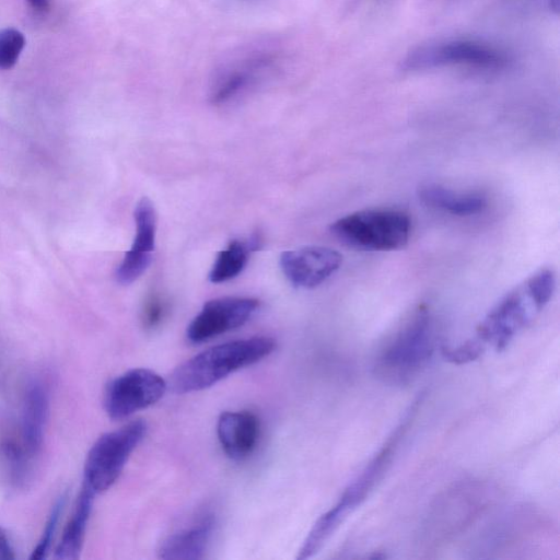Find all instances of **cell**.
I'll return each instance as SVG.
<instances>
[{
	"instance_id": "11",
	"label": "cell",
	"mask_w": 560,
	"mask_h": 560,
	"mask_svg": "<svg viewBox=\"0 0 560 560\" xmlns=\"http://www.w3.org/2000/svg\"><path fill=\"white\" fill-rule=\"evenodd\" d=\"M136 234L133 243L126 252L116 269V280L120 284L136 281L150 266L155 247L156 212L152 201L142 197L133 212Z\"/></svg>"
},
{
	"instance_id": "15",
	"label": "cell",
	"mask_w": 560,
	"mask_h": 560,
	"mask_svg": "<svg viewBox=\"0 0 560 560\" xmlns=\"http://www.w3.org/2000/svg\"><path fill=\"white\" fill-rule=\"evenodd\" d=\"M48 417V394L39 382H33L26 389L23 402L22 435L30 455L42 447Z\"/></svg>"
},
{
	"instance_id": "10",
	"label": "cell",
	"mask_w": 560,
	"mask_h": 560,
	"mask_svg": "<svg viewBox=\"0 0 560 560\" xmlns=\"http://www.w3.org/2000/svg\"><path fill=\"white\" fill-rule=\"evenodd\" d=\"M339 252L326 246H304L285 250L280 256V268L296 288L312 289L331 277L341 266Z\"/></svg>"
},
{
	"instance_id": "22",
	"label": "cell",
	"mask_w": 560,
	"mask_h": 560,
	"mask_svg": "<svg viewBox=\"0 0 560 560\" xmlns=\"http://www.w3.org/2000/svg\"><path fill=\"white\" fill-rule=\"evenodd\" d=\"M168 310L167 302L159 294H151L143 306L142 322L144 327L152 329L159 326Z\"/></svg>"
},
{
	"instance_id": "9",
	"label": "cell",
	"mask_w": 560,
	"mask_h": 560,
	"mask_svg": "<svg viewBox=\"0 0 560 560\" xmlns=\"http://www.w3.org/2000/svg\"><path fill=\"white\" fill-rule=\"evenodd\" d=\"M420 401L421 398L419 397L410 405L401 421L395 430H393L384 445L340 495L337 504L346 510L348 514L365 500L385 474L401 439L416 416Z\"/></svg>"
},
{
	"instance_id": "4",
	"label": "cell",
	"mask_w": 560,
	"mask_h": 560,
	"mask_svg": "<svg viewBox=\"0 0 560 560\" xmlns=\"http://www.w3.org/2000/svg\"><path fill=\"white\" fill-rule=\"evenodd\" d=\"M329 230L347 246L384 252L401 248L408 243L411 221L400 210L365 209L337 219Z\"/></svg>"
},
{
	"instance_id": "16",
	"label": "cell",
	"mask_w": 560,
	"mask_h": 560,
	"mask_svg": "<svg viewBox=\"0 0 560 560\" xmlns=\"http://www.w3.org/2000/svg\"><path fill=\"white\" fill-rule=\"evenodd\" d=\"M94 495L95 493L83 485L72 515L69 518L63 529L60 542L56 548V559L72 560L79 558L83 547L88 522L92 512Z\"/></svg>"
},
{
	"instance_id": "23",
	"label": "cell",
	"mask_w": 560,
	"mask_h": 560,
	"mask_svg": "<svg viewBox=\"0 0 560 560\" xmlns=\"http://www.w3.org/2000/svg\"><path fill=\"white\" fill-rule=\"evenodd\" d=\"M15 558L14 550L5 532L0 528V560H13Z\"/></svg>"
},
{
	"instance_id": "2",
	"label": "cell",
	"mask_w": 560,
	"mask_h": 560,
	"mask_svg": "<svg viewBox=\"0 0 560 560\" xmlns=\"http://www.w3.org/2000/svg\"><path fill=\"white\" fill-rule=\"evenodd\" d=\"M275 348L276 341L266 336L213 346L190 358L174 371L172 388L177 394L208 388L229 374L268 357Z\"/></svg>"
},
{
	"instance_id": "18",
	"label": "cell",
	"mask_w": 560,
	"mask_h": 560,
	"mask_svg": "<svg viewBox=\"0 0 560 560\" xmlns=\"http://www.w3.org/2000/svg\"><path fill=\"white\" fill-rule=\"evenodd\" d=\"M266 60H249L238 69L228 71L218 82L212 93V102L221 104L230 101L245 89L256 70L260 69Z\"/></svg>"
},
{
	"instance_id": "5",
	"label": "cell",
	"mask_w": 560,
	"mask_h": 560,
	"mask_svg": "<svg viewBox=\"0 0 560 560\" xmlns=\"http://www.w3.org/2000/svg\"><path fill=\"white\" fill-rule=\"evenodd\" d=\"M509 55L488 43L475 39H446L424 44L407 54L404 71L417 72L441 68H466L478 71H501L509 67Z\"/></svg>"
},
{
	"instance_id": "6",
	"label": "cell",
	"mask_w": 560,
	"mask_h": 560,
	"mask_svg": "<svg viewBox=\"0 0 560 560\" xmlns=\"http://www.w3.org/2000/svg\"><path fill=\"white\" fill-rule=\"evenodd\" d=\"M147 423L133 420L102 434L90 448L83 469V485L95 494L109 489L120 476L129 456L143 440Z\"/></svg>"
},
{
	"instance_id": "8",
	"label": "cell",
	"mask_w": 560,
	"mask_h": 560,
	"mask_svg": "<svg viewBox=\"0 0 560 560\" xmlns=\"http://www.w3.org/2000/svg\"><path fill=\"white\" fill-rule=\"evenodd\" d=\"M259 300L244 296H225L206 302L187 327L191 343H201L243 326L258 310Z\"/></svg>"
},
{
	"instance_id": "3",
	"label": "cell",
	"mask_w": 560,
	"mask_h": 560,
	"mask_svg": "<svg viewBox=\"0 0 560 560\" xmlns=\"http://www.w3.org/2000/svg\"><path fill=\"white\" fill-rule=\"evenodd\" d=\"M434 351L430 313L420 307L376 355L374 374L390 385L407 384L427 365Z\"/></svg>"
},
{
	"instance_id": "24",
	"label": "cell",
	"mask_w": 560,
	"mask_h": 560,
	"mask_svg": "<svg viewBox=\"0 0 560 560\" xmlns=\"http://www.w3.org/2000/svg\"><path fill=\"white\" fill-rule=\"evenodd\" d=\"M36 11L44 12L49 8V0H27Z\"/></svg>"
},
{
	"instance_id": "13",
	"label": "cell",
	"mask_w": 560,
	"mask_h": 560,
	"mask_svg": "<svg viewBox=\"0 0 560 560\" xmlns=\"http://www.w3.org/2000/svg\"><path fill=\"white\" fill-rule=\"evenodd\" d=\"M214 527L210 513L202 514L190 525L163 539L158 549L159 558L167 560L201 559L207 550Z\"/></svg>"
},
{
	"instance_id": "21",
	"label": "cell",
	"mask_w": 560,
	"mask_h": 560,
	"mask_svg": "<svg viewBox=\"0 0 560 560\" xmlns=\"http://www.w3.org/2000/svg\"><path fill=\"white\" fill-rule=\"evenodd\" d=\"M65 505V497H61L57 503L51 509V512L46 522L45 528L43 530L42 537L38 540V544L32 551L30 557L31 560H42L46 558L48 550L50 548V544L52 540L54 533L56 530L60 514L62 512V508Z\"/></svg>"
},
{
	"instance_id": "1",
	"label": "cell",
	"mask_w": 560,
	"mask_h": 560,
	"mask_svg": "<svg viewBox=\"0 0 560 560\" xmlns=\"http://www.w3.org/2000/svg\"><path fill=\"white\" fill-rule=\"evenodd\" d=\"M556 275L541 268L515 285L488 312L477 328V339L501 351L550 301Z\"/></svg>"
},
{
	"instance_id": "19",
	"label": "cell",
	"mask_w": 560,
	"mask_h": 560,
	"mask_svg": "<svg viewBox=\"0 0 560 560\" xmlns=\"http://www.w3.org/2000/svg\"><path fill=\"white\" fill-rule=\"evenodd\" d=\"M25 45L23 34L14 28L0 32V69H9L16 62Z\"/></svg>"
},
{
	"instance_id": "14",
	"label": "cell",
	"mask_w": 560,
	"mask_h": 560,
	"mask_svg": "<svg viewBox=\"0 0 560 560\" xmlns=\"http://www.w3.org/2000/svg\"><path fill=\"white\" fill-rule=\"evenodd\" d=\"M418 195L424 205L459 217L482 212L488 203L487 196L481 191L456 190L439 184L422 186Z\"/></svg>"
},
{
	"instance_id": "12",
	"label": "cell",
	"mask_w": 560,
	"mask_h": 560,
	"mask_svg": "<svg viewBox=\"0 0 560 560\" xmlns=\"http://www.w3.org/2000/svg\"><path fill=\"white\" fill-rule=\"evenodd\" d=\"M217 433L222 450L230 458L244 459L255 450L259 421L248 411H225L218 419Z\"/></svg>"
},
{
	"instance_id": "7",
	"label": "cell",
	"mask_w": 560,
	"mask_h": 560,
	"mask_svg": "<svg viewBox=\"0 0 560 560\" xmlns=\"http://www.w3.org/2000/svg\"><path fill=\"white\" fill-rule=\"evenodd\" d=\"M167 388L165 380L149 369L129 370L106 387L104 408L113 420L125 419L160 400Z\"/></svg>"
},
{
	"instance_id": "20",
	"label": "cell",
	"mask_w": 560,
	"mask_h": 560,
	"mask_svg": "<svg viewBox=\"0 0 560 560\" xmlns=\"http://www.w3.org/2000/svg\"><path fill=\"white\" fill-rule=\"evenodd\" d=\"M485 351V345L474 338L457 347H442L443 358L454 364H465L478 359Z\"/></svg>"
},
{
	"instance_id": "25",
	"label": "cell",
	"mask_w": 560,
	"mask_h": 560,
	"mask_svg": "<svg viewBox=\"0 0 560 560\" xmlns=\"http://www.w3.org/2000/svg\"><path fill=\"white\" fill-rule=\"evenodd\" d=\"M550 4H551L552 9L558 11L559 0H550Z\"/></svg>"
},
{
	"instance_id": "17",
	"label": "cell",
	"mask_w": 560,
	"mask_h": 560,
	"mask_svg": "<svg viewBox=\"0 0 560 560\" xmlns=\"http://www.w3.org/2000/svg\"><path fill=\"white\" fill-rule=\"evenodd\" d=\"M261 242L259 234L246 241H231L226 248L218 253L209 272L210 282L222 283L237 277L246 267L249 255L260 247Z\"/></svg>"
}]
</instances>
